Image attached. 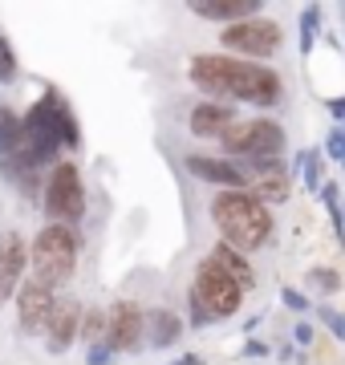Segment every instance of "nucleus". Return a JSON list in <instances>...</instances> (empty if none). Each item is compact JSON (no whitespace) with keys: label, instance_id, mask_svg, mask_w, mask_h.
I'll return each instance as SVG.
<instances>
[{"label":"nucleus","instance_id":"nucleus-15","mask_svg":"<svg viewBox=\"0 0 345 365\" xmlns=\"http://www.w3.org/2000/svg\"><path fill=\"white\" fill-rule=\"evenodd\" d=\"M240 106H227V102H195L191 110H187V130L195 134V138H203V143H220L232 126L240 122Z\"/></svg>","mask_w":345,"mask_h":365},{"label":"nucleus","instance_id":"nucleus-34","mask_svg":"<svg viewBox=\"0 0 345 365\" xmlns=\"http://www.w3.org/2000/svg\"><path fill=\"white\" fill-rule=\"evenodd\" d=\"M341 37H345V4H341Z\"/></svg>","mask_w":345,"mask_h":365},{"label":"nucleus","instance_id":"nucleus-24","mask_svg":"<svg viewBox=\"0 0 345 365\" xmlns=\"http://www.w3.org/2000/svg\"><path fill=\"white\" fill-rule=\"evenodd\" d=\"M277 297H280V304H284V309H289L292 317H305V313H313V300H309V292H301V288L280 284V288H277Z\"/></svg>","mask_w":345,"mask_h":365},{"label":"nucleus","instance_id":"nucleus-20","mask_svg":"<svg viewBox=\"0 0 345 365\" xmlns=\"http://www.w3.org/2000/svg\"><path fill=\"white\" fill-rule=\"evenodd\" d=\"M325 9L321 4H305L301 9V16H297V49H301V57L305 61H313V53H317V41L321 33H325Z\"/></svg>","mask_w":345,"mask_h":365},{"label":"nucleus","instance_id":"nucleus-11","mask_svg":"<svg viewBox=\"0 0 345 365\" xmlns=\"http://www.w3.org/2000/svg\"><path fill=\"white\" fill-rule=\"evenodd\" d=\"M244 167V163H240ZM248 195H256L264 207H280L289 203L292 191H297V175H292V163H248Z\"/></svg>","mask_w":345,"mask_h":365},{"label":"nucleus","instance_id":"nucleus-26","mask_svg":"<svg viewBox=\"0 0 345 365\" xmlns=\"http://www.w3.org/2000/svg\"><path fill=\"white\" fill-rule=\"evenodd\" d=\"M321 150H325V158H329V163H337V167H341V175H345V130H341V126H329V130H325Z\"/></svg>","mask_w":345,"mask_h":365},{"label":"nucleus","instance_id":"nucleus-8","mask_svg":"<svg viewBox=\"0 0 345 365\" xmlns=\"http://www.w3.org/2000/svg\"><path fill=\"white\" fill-rule=\"evenodd\" d=\"M191 292L207 304V313L215 317V321H227V317H236L240 309H244V288L232 280V276L220 268V264L212 260V256H203L200 264H195V272H191Z\"/></svg>","mask_w":345,"mask_h":365},{"label":"nucleus","instance_id":"nucleus-3","mask_svg":"<svg viewBox=\"0 0 345 365\" xmlns=\"http://www.w3.org/2000/svg\"><path fill=\"white\" fill-rule=\"evenodd\" d=\"M207 211H212L220 244L244 252V256H252L277 240V211L264 207L248 191H215Z\"/></svg>","mask_w":345,"mask_h":365},{"label":"nucleus","instance_id":"nucleus-27","mask_svg":"<svg viewBox=\"0 0 345 365\" xmlns=\"http://www.w3.org/2000/svg\"><path fill=\"white\" fill-rule=\"evenodd\" d=\"M313 313H317V321H321L325 329H329L333 337L345 341V313H337L333 304H313Z\"/></svg>","mask_w":345,"mask_h":365},{"label":"nucleus","instance_id":"nucleus-35","mask_svg":"<svg viewBox=\"0 0 345 365\" xmlns=\"http://www.w3.org/2000/svg\"><path fill=\"white\" fill-rule=\"evenodd\" d=\"M341 130H345V122H341Z\"/></svg>","mask_w":345,"mask_h":365},{"label":"nucleus","instance_id":"nucleus-4","mask_svg":"<svg viewBox=\"0 0 345 365\" xmlns=\"http://www.w3.org/2000/svg\"><path fill=\"white\" fill-rule=\"evenodd\" d=\"M81 260V232L66 223H45L33 240H29V280L49 288L61 297V288L78 276Z\"/></svg>","mask_w":345,"mask_h":365},{"label":"nucleus","instance_id":"nucleus-7","mask_svg":"<svg viewBox=\"0 0 345 365\" xmlns=\"http://www.w3.org/2000/svg\"><path fill=\"white\" fill-rule=\"evenodd\" d=\"M284 49V29L272 16H252L244 25L220 29V53H232V57H244V61H260L264 66L268 57H277Z\"/></svg>","mask_w":345,"mask_h":365},{"label":"nucleus","instance_id":"nucleus-9","mask_svg":"<svg viewBox=\"0 0 345 365\" xmlns=\"http://www.w3.org/2000/svg\"><path fill=\"white\" fill-rule=\"evenodd\" d=\"M29 280V240L16 227H0V309H9Z\"/></svg>","mask_w":345,"mask_h":365},{"label":"nucleus","instance_id":"nucleus-6","mask_svg":"<svg viewBox=\"0 0 345 365\" xmlns=\"http://www.w3.org/2000/svg\"><path fill=\"white\" fill-rule=\"evenodd\" d=\"M86 207H90V191H86V175H81L78 158H61L57 167L45 170V191H41L45 223H66V227L81 232Z\"/></svg>","mask_w":345,"mask_h":365},{"label":"nucleus","instance_id":"nucleus-22","mask_svg":"<svg viewBox=\"0 0 345 365\" xmlns=\"http://www.w3.org/2000/svg\"><path fill=\"white\" fill-rule=\"evenodd\" d=\"M106 329H110V309H98V304H86V313H81V345L90 349V345H102L106 341Z\"/></svg>","mask_w":345,"mask_h":365},{"label":"nucleus","instance_id":"nucleus-2","mask_svg":"<svg viewBox=\"0 0 345 365\" xmlns=\"http://www.w3.org/2000/svg\"><path fill=\"white\" fill-rule=\"evenodd\" d=\"M25 143L29 158L37 170L57 167L66 155H81V122L78 110L66 102L61 90H45L41 98H33L25 114Z\"/></svg>","mask_w":345,"mask_h":365},{"label":"nucleus","instance_id":"nucleus-17","mask_svg":"<svg viewBox=\"0 0 345 365\" xmlns=\"http://www.w3.org/2000/svg\"><path fill=\"white\" fill-rule=\"evenodd\" d=\"M187 333V317H179V309L155 304L146 309V349H175Z\"/></svg>","mask_w":345,"mask_h":365},{"label":"nucleus","instance_id":"nucleus-16","mask_svg":"<svg viewBox=\"0 0 345 365\" xmlns=\"http://www.w3.org/2000/svg\"><path fill=\"white\" fill-rule=\"evenodd\" d=\"M187 13L200 16V21H212V25H244L252 16H264V4L260 0H191Z\"/></svg>","mask_w":345,"mask_h":365},{"label":"nucleus","instance_id":"nucleus-33","mask_svg":"<svg viewBox=\"0 0 345 365\" xmlns=\"http://www.w3.org/2000/svg\"><path fill=\"white\" fill-rule=\"evenodd\" d=\"M292 357H297V349H292V345H280V349H277V361H292Z\"/></svg>","mask_w":345,"mask_h":365},{"label":"nucleus","instance_id":"nucleus-19","mask_svg":"<svg viewBox=\"0 0 345 365\" xmlns=\"http://www.w3.org/2000/svg\"><path fill=\"white\" fill-rule=\"evenodd\" d=\"M207 256H212V260L220 264V268H224V272L232 276V280H236V284L244 288V292H252V288H256V268H252V256H244V252L227 248V244H220V240H215L212 248H207Z\"/></svg>","mask_w":345,"mask_h":365},{"label":"nucleus","instance_id":"nucleus-23","mask_svg":"<svg viewBox=\"0 0 345 365\" xmlns=\"http://www.w3.org/2000/svg\"><path fill=\"white\" fill-rule=\"evenodd\" d=\"M21 81V53H16L13 37L0 33V90H9Z\"/></svg>","mask_w":345,"mask_h":365},{"label":"nucleus","instance_id":"nucleus-10","mask_svg":"<svg viewBox=\"0 0 345 365\" xmlns=\"http://www.w3.org/2000/svg\"><path fill=\"white\" fill-rule=\"evenodd\" d=\"M183 170L207 187H220V191H248V170L224 155H212V150H187Z\"/></svg>","mask_w":345,"mask_h":365},{"label":"nucleus","instance_id":"nucleus-5","mask_svg":"<svg viewBox=\"0 0 345 365\" xmlns=\"http://www.w3.org/2000/svg\"><path fill=\"white\" fill-rule=\"evenodd\" d=\"M220 155L232 163H280L289 155V130L272 114L240 118L236 126L220 138Z\"/></svg>","mask_w":345,"mask_h":365},{"label":"nucleus","instance_id":"nucleus-30","mask_svg":"<svg viewBox=\"0 0 345 365\" xmlns=\"http://www.w3.org/2000/svg\"><path fill=\"white\" fill-rule=\"evenodd\" d=\"M321 106L329 110L333 126H341V122H345V93H325V98H321Z\"/></svg>","mask_w":345,"mask_h":365},{"label":"nucleus","instance_id":"nucleus-12","mask_svg":"<svg viewBox=\"0 0 345 365\" xmlns=\"http://www.w3.org/2000/svg\"><path fill=\"white\" fill-rule=\"evenodd\" d=\"M106 345L114 353H138L146 349V309L138 300H114L110 304V329H106Z\"/></svg>","mask_w":345,"mask_h":365},{"label":"nucleus","instance_id":"nucleus-13","mask_svg":"<svg viewBox=\"0 0 345 365\" xmlns=\"http://www.w3.org/2000/svg\"><path fill=\"white\" fill-rule=\"evenodd\" d=\"M13 304H16V333L21 337H45L49 317H53V304H57V292L41 288L37 280H25Z\"/></svg>","mask_w":345,"mask_h":365},{"label":"nucleus","instance_id":"nucleus-14","mask_svg":"<svg viewBox=\"0 0 345 365\" xmlns=\"http://www.w3.org/2000/svg\"><path fill=\"white\" fill-rule=\"evenodd\" d=\"M81 313H86V304H81L78 297H69V292H61L53 304V317H49V329H45V353L49 357H61V353H69L73 345H78L81 337Z\"/></svg>","mask_w":345,"mask_h":365},{"label":"nucleus","instance_id":"nucleus-28","mask_svg":"<svg viewBox=\"0 0 345 365\" xmlns=\"http://www.w3.org/2000/svg\"><path fill=\"white\" fill-rule=\"evenodd\" d=\"M114 357H118V353L110 349L106 341H102V345H90V349L81 353V361L86 365H114Z\"/></svg>","mask_w":345,"mask_h":365},{"label":"nucleus","instance_id":"nucleus-31","mask_svg":"<svg viewBox=\"0 0 345 365\" xmlns=\"http://www.w3.org/2000/svg\"><path fill=\"white\" fill-rule=\"evenodd\" d=\"M313 337H317L313 321H297V325H292V345H301V349H305V345H313Z\"/></svg>","mask_w":345,"mask_h":365},{"label":"nucleus","instance_id":"nucleus-29","mask_svg":"<svg viewBox=\"0 0 345 365\" xmlns=\"http://www.w3.org/2000/svg\"><path fill=\"white\" fill-rule=\"evenodd\" d=\"M268 353H272V349H268V341L248 337V341H244V349H240V357H244V361H264Z\"/></svg>","mask_w":345,"mask_h":365},{"label":"nucleus","instance_id":"nucleus-1","mask_svg":"<svg viewBox=\"0 0 345 365\" xmlns=\"http://www.w3.org/2000/svg\"><path fill=\"white\" fill-rule=\"evenodd\" d=\"M187 81L207 102L252 106L260 114H268V110H277L284 102V78L277 69L232 57V53H195L187 61Z\"/></svg>","mask_w":345,"mask_h":365},{"label":"nucleus","instance_id":"nucleus-18","mask_svg":"<svg viewBox=\"0 0 345 365\" xmlns=\"http://www.w3.org/2000/svg\"><path fill=\"white\" fill-rule=\"evenodd\" d=\"M325 150L321 146H301L297 155H292V175L297 182L305 187L309 195H321V187H325Z\"/></svg>","mask_w":345,"mask_h":365},{"label":"nucleus","instance_id":"nucleus-21","mask_svg":"<svg viewBox=\"0 0 345 365\" xmlns=\"http://www.w3.org/2000/svg\"><path fill=\"white\" fill-rule=\"evenodd\" d=\"M305 288H309V297H321V304H329V300L345 288L341 268H329V264H313V268H305Z\"/></svg>","mask_w":345,"mask_h":365},{"label":"nucleus","instance_id":"nucleus-25","mask_svg":"<svg viewBox=\"0 0 345 365\" xmlns=\"http://www.w3.org/2000/svg\"><path fill=\"white\" fill-rule=\"evenodd\" d=\"M212 325H215V317L207 313V304L187 288V329H212Z\"/></svg>","mask_w":345,"mask_h":365},{"label":"nucleus","instance_id":"nucleus-32","mask_svg":"<svg viewBox=\"0 0 345 365\" xmlns=\"http://www.w3.org/2000/svg\"><path fill=\"white\" fill-rule=\"evenodd\" d=\"M167 365H203V357H195V353H183L179 361H167Z\"/></svg>","mask_w":345,"mask_h":365}]
</instances>
